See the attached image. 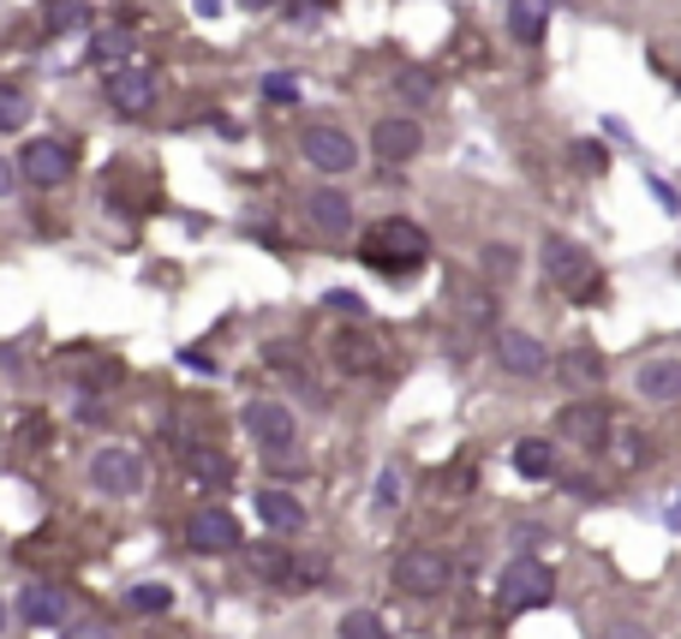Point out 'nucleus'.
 I'll return each mask as SVG.
<instances>
[{"instance_id": "nucleus-3", "label": "nucleus", "mask_w": 681, "mask_h": 639, "mask_svg": "<svg viewBox=\"0 0 681 639\" xmlns=\"http://www.w3.org/2000/svg\"><path fill=\"white\" fill-rule=\"evenodd\" d=\"M544 275H551L562 293H574L580 305H591V300H598V287H604L598 270H591V251H580L574 240H562V233L544 240Z\"/></svg>"}, {"instance_id": "nucleus-35", "label": "nucleus", "mask_w": 681, "mask_h": 639, "mask_svg": "<svg viewBox=\"0 0 681 639\" xmlns=\"http://www.w3.org/2000/svg\"><path fill=\"white\" fill-rule=\"evenodd\" d=\"M61 639H114V633L102 628V621H72V628H66Z\"/></svg>"}, {"instance_id": "nucleus-20", "label": "nucleus", "mask_w": 681, "mask_h": 639, "mask_svg": "<svg viewBox=\"0 0 681 639\" xmlns=\"http://www.w3.org/2000/svg\"><path fill=\"white\" fill-rule=\"evenodd\" d=\"M258 514H263V526H270V532H305L300 496H293V490H281V484H263L258 490Z\"/></svg>"}, {"instance_id": "nucleus-22", "label": "nucleus", "mask_w": 681, "mask_h": 639, "mask_svg": "<svg viewBox=\"0 0 681 639\" xmlns=\"http://www.w3.org/2000/svg\"><path fill=\"white\" fill-rule=\"evenodd\" d=\"M514 472H521V479H556V449L544 437H521L514 442Z\"/></svg>"}, {"instance_id": "nucleus-10", "label": "nucleus", "mask_w": 681, "mask_h": 639, "mask_svg": "<svg viewBox=\"0 0 681 639\" xmlns=\"http://www.w3.org/2000/svg\"><path fill=\"white\" fill-rule=\"evenodd\" d=\"M233 556H240V568H245L251 579H258V586H275V591H287V586H293V549L281 544V538L240 544Z\"/></svg>"}, {"instance_id": "nucleus-1", "label": "nucleus", "mask_w": 681, "mask_h": 639, "mask_svg": "<svg viewBox=\"0 0 681 639\" xmlns=\"http://www.w3.org/2000/svg\"><path fill=\"white\" fill-rule=\"evenodd\" d=\"M359 258L371 263V270H383V275H412L425 258H431V233H425L419 221H407V216H383L377 228H365Z\"/></svg>"}, {"instance_id": "nucleus-4", "label": "nucleus", "mask_w": 681, "mask_h": 639, "mask_svg": "<svg viewBox=\"0 0 681 639\" xmlns=\"http://www.w3.org/2000/svg\"><path fill=\"white\" fill-rule=\"evenodd\" d=\"M454 586V562L442 556V549H425L412 544L395 556V591H407V598H437V591Z\"/></svg>"}, {"instance_id": "nucleus-39", "label": "nucleus", "mask_w": 681, "mask_h": 639, "mask_svg": "<svg viewBox=\"0 0 681 639\" xmlns=\"http://www.w3.org/2000/svg\"><path fill=\"white\" fill-rule=\"evenodd\" d=\"M317 12H335V0H300V12H293V19H317Z\"/></svg>"}, {"instance_id": "nucleus-2", "label": "nucleus", "mask_w": 681, "mask_h": 639, "mask_svg": "<svg viewBox=\"0 0 681 639\" xmlns=\"http://www.w3.org/2000/svg\"><path fill=\"white\" fill-rule=\"evenodd\" d=\"M240 425H245V437L263 449V460L270 467H300V419H293V407H281L275 395H258V400H245V412H240Z\"/></svg>"}, {"instance_id": "nucleus-9", "label": "nucleus", "mask_w": 681, "mask_h": 639, "mask_svg": "<svg viewBox=\"0 0 681 639\" xmlns=\"http://www.w3.org/2000/svg\"><path fill=\"white\" fill-rule=\"evenodd\" d=\"M72 168H78V161H72V150H66L61 138H36V144H24V150H19V180L36 186V191L66 186Z\"/></svg>"}, {"instance_id": "nucleus-34", "label": "nucleus", "mask_w": 681, "mask_h": 639, "mask_svg": "<svg viewBox=\"0 0 681 639\" xmlns=\"http://www.w3.org/2000/svg\"><path fill=\"white\" fill-rule=\"evenodd\" d=\"M78 19H84V0H54V31H66Z\"/></svg>"}, {"instance_id": "nucleus-23", "label": "nucleus", "mask_w": 681, "mask_h": 639, "mask_svg": "<svg viewBox=\"0 0 681 639\" xmlns=\"http://www.w3.org/2000/svg\"><path fill=\"white\" fill-rule=\"evenodd\" d=\"M84 61H91V66H121V61H132V31H96L91 49H84Z\"/></svg>"}, {"instance_id": "nucleus-41", "label": "nucleus", "mask_w": 681, "mask_h": 639, "mask_svg": "<svg viewBox=\"0 0 681 639\" xmlns=\"http://www.w3.org/2000/svg\"><path fill=\"white\" fill-rule=\"evenodd\" d=\"M240 7H251V12H263V7H275V0H240Z\"/></svg>"}, {"instance_id": "nucleus-18", "label": "nucleus", "mask_w": 681, "mask_h": 639, "mask_svg": "<svg viewBox=\"0 0 681 639\" xmlns=\"http://www.w3.org/2000/svg\"><path fill=\"white\" fill-rule=\"evenodd\" d=\"M180 467H186V479H198L203 490H228L233 484V454L210 449V442H191V449H180Z\"/></svg>"}, {"instance_id": "nucleus-36", "label": "nucleus", "mask_w": 681, "mask_h": 639, "mask_svg": "<svg viewBox=\"0 0 681 639\" xmlns=\"http://www.w3.org/2000/svg\"><path fill=\"white\" fill-rule=\"evenodd\" d=\"M598 639H651V633L640 628V621H616V628H604Z\"/></svg>"}, {"instance_id": "nucleus-31", "label": "nucleus", "mask_w": 681, "mask_h": 639, "mask_svg": "<svg viewBox=\"0 0 681 639\" xmlns=\"http://www.w3.org/2000/svg\"><path fill=\"white\" fill-rule=\"evenodd\" d=\"M395 502H401V472H383V479H377V509H395Z\"/></svg>"}, {"instance_id": "nucleus-17", "label": "nucleus", "mask_w": 681, "mask_h": 639, "mask_svg": "<svg viewBox=\"0 0 681 639\" xmlns=\"http://www.w3.org/2000/svg\"><path fill=\"white\" fill-rule=\"evenodd\" d=\"M305 216H311V228H317V233L340 240V233L353 228V198H347V191H335V186H317L305 198Z\"/></svg>"}, {"instance_id": "nucleus-16", "label": "nucleus", "mask_w": 681, "mask_h": 639, "mask_svg": "<svg viewBox=\"0 0 681 639\" xmlns=\"http://www.w3.org/2000/svg\"><path fill=\"white\" fill-rule=\"evenodd\" d=\"M329 359H335V370H347V377H371L383 365V341L365 335V329H340L329 341Z\"/></svg>"}, {"instance_id": "nucleus-27", "label": "nucleus", "mask_w": 681, "mask_h": 639, "mask_svg": "<svg viewBox=\"0 0 681 639\" xmlns=\"http://www.w3.org/2000/svg\"><path fill=\"white\" fill-rule=\"evenodd\" d=\"M340 639H389V621L377 609H347L340 616Z\"/></svg>"}, {"instance_id": "nucleus-30", "label": "nucleus", "mask_w": 681, "mask_h": 639, "mask_svg": "<svg viewBox=\"0 0 681 639\" xmlns=\"http://www.w3.org/2000/svg\"><path fill=\"white\" fill-rule=\"evenodd\" d=\"M461 317H467V323H479V329H484V323L496 317L491 293H484V287H467V293H461Z\"/></svg>"}, {"instance_id": "nucleus-33", "label": "nucleus", "mask_w": 681, "mask_h": 639, "mask_svg": "<svg viewBox=\"0 0 681 639\" xmlns=\"http://www.w3.org/2000/svg\"><path fill=\"white\" fill-rule=\"evenodd\" d=\"M329 305L340 311V317H365V300H359V293H347V287H335V293H329Z\"/></svg>"}, {"instance_id": "nucleus-21", "label": "nucleus", "mask_w": 681, "mask_h": 639, "mask_svg": "<svg viewBox=\"0 0 681 639\" xmlns=\"http://www.w3.org/2000/svg\"><path fill=\"white\" fill-rule=\"evenodd\" d=\"M633 389L646 400H681V359H646L633 370Z\"/></svg>"}, {"instance_id": "nucleus-7", "label": "nucleus", "mask_w": 681, "mask_h": 639, "mask_svg": "<svg viewBox=\"0 0 681 639\" xmlns=\"http://www.w3.org/2000/svg\"><path fill=\"white\" fill-rule=\"evenodd\" d=\"M180 538L191 549H203V556H228V549L245 544V532H240V514H233V509H191L186 526H180Z\"/></svg>"}, {"instance_id": "nucleus-29", "label": "nucleus", "mask_w": 681, "mask_h": 639, "mask_svg": "<svg viewBox=\"0 0 681 639\" xmlns=\"http://www.w3.org/2000/svg\"><path fill=\"white\" fill-rule=\"evenodd\" d=\"M126 604H132V609H144V616H156V609H168V604H174V591L161 586V579H144V586H132V591H126Z\"/></svg>"}, {"instance_id": "nucleus-6", "label": "nucleus", "mask_w": 681, "mask_h": 639, "mask_svg": "<svg viewBox=\"0 0 681 639\" xmlns=\"http://www.w3.org/2000/svg\"><path fill=\"white\" fill-rule=\"evenodd\" d=\"M144 479H150V467H144L138 449H121V442H108V449L91 454V484L102 496H138Z\"/></svg>"}, {"instance_id": "nucleus-25", "label": "nucleus", "mask_w": 681, "mask_h": 639, "mask_svg": "<svg viewBox=\"0 0 681 639\" xmlns=\"http://www.w3.org/2000/svg\"><path fill=\"white\" fill-rule=\"evenodd\" d=\"M395 96H401L407 108H425V102L437 96V78L425 66H401V72H395Z\"/></svg>"}, {"instance_id": "nucleus-13", "label": "nucleus", "mask_w": 681, "mask_h": 639, "mask_svg": "<svg viewBox=\"0 0 681 639\" xmlns=\"http://www.w3.org/2000/svg\"><path fill=\"white\" fill-rule=\"evenodd\" d=\"M556 430L591 454V449H604V437H610V412H604L591 395H580V400H568V407L556 412Z\"/></svg>"}, {"instance_id": "nucleus-24", "label": "nucleus", "mask_w": 681, "mask_h": 639, "mask_svg": "<svg viewBox=\"0 0 681 639\" xmlns=\"http://www.w3.org/2000/svg\"><path fill=\"white\" fill-rule=\"evenodd\" d=\"M509 36L526 42V49H532V42H544V7H538V0H514V7H509Z\"/></svg>"}, {"instance_id": "nucleus-42", "label": "nucleus", "mask_w": 681, "mask_h": 639, "mask_svg": "<svg viewBox=\"0 0 681 639\" xmlns=\"http://www.w3.org/2000/svg\"><path fill=\"white\" fill-rule=\"evenodd\" d=\"M0 628H7V609H0Z\"/></svg>"}, {"instance_id": "nucleus-32", "label": "nucleus", "mask_w": 681, "mask_h": 639, "mask_svg": "<svg viewBox=\"0 0 681 639\" xmlns=\"http://www.w3.org/2000/svg\"><path fill=\"white\" fill-rule=\"evenodd\" d=\"M263 96H270V102H300V84L275 72V78H263Z\"/></svg>"}, {"instance_id": "nucleus-11", "label": "nucleus", "mask_w": 681, "mask_h": 639, "mask_svg": "<svg viewBox=\"0 0 681 639\" xmlns=\"http://www.w3.org/2000/svg\"><path fill=\"white\" fill-rule=\"evenodd\" d=\"M419 150H425V126L407 121V114H383L371 126V156L389 161V168H401V161H412Z\"/></svg>"}, {"instance_id": "nucleus-26", "label": "nucleus", "mask_w": 681, "mask_h": 639, "mask_svg": "<svg viewBox=\"0 0 681 639\" xmlns=\"http://www.w3.org/2000/svg\"><path fill=\"white\" fill-rule=\"evenodd\" d=\"M31 126V91L24 84H0V132Z\"/></svg>"}, {"instance_id": "nucleus-12", "label": "nucleus", "mask_w": 681, "mask_h": 639, "mask_svg": "<svg viewBox=\"0 0 681 639\" xmlns=\"http://www.w3.org/2000/svg\"><path fill=\"white\" fill-rule=\"evenodd\" d=\"M496 365L509 370V377H544L556 359L544 353L538 335H526V329H496Z\"/></svg>"}, {"instance_id": "nucleus-15", "label": "nucleus", "mask_w": 681, "mask_h": 639, "mask_svg": "<svg viewBox=\"0 0 681 639\" xmlns=\"http://www.w3.org/2000/svg\"><path fill=\"white\" fill-rule=\"evenodd\" d=\"M19 616L31 621V628H66L72 604L61 586H49V579H31V586H19Z\"/></svg>"}, {"instance_id": "nucleus-14", "label": "nucleus", "mask_w": 681, "mask_h": 639, "mask_svg": "<svg viewBox=\"0 0 681 639\" xmlns=\"http://www.w3.org/2000/svg\"><path fill=\"white\" fill-rule=\"evenodd\" d=\"M108 108L114 114H144V108H156V72L150 66H121V72H108Z\"/></svg>"}, {"instance_id": "nucleus-37", "label": "nucleus", "mask_w": 681, "mask_h": 639, "mask_svg": "<svg viewBox=\"0 0 681 639\" xmlns=\"http://www.w3.org/2000/svg\"><path fill=\"white\" fill-rule=\"evenodd\" d=\"M12 186H19V161L0 156V198H12Z\"/></svg>"}, {"instance_id": "nucleus-8", "label": "nucleus", "mask_w": 681, "mask_h": 639, "mask_svg": "<svg viewBox=\"0 0 681 639\" xmlns=\"http://www.w3.org/2000/svg\"><path fill=\"white\" fill-rule=\"evenodd\" d=\"M300 156H305L317 174H335V180L359 168V144H353L340 126H305V132H300Z\"/></svg>"}, {"instance_id": "nucleus-19", "label": "nucleus", "mask_w": 681, "mask_h": 639, "mask_svg": "<svg viewBox=\"0 0 681 639\" xmlns=\"http://www.w3.org/2000/svg\"><path fill=\"white\" fill-rule=\"evenodd\" d=\"M556 377H562V389L568 395H591L604 383V353H591V347H568L556 359Z\"/></svg>"}, {"instance_id": "nucleus-40", "label": "nucleus", "mask_w": 681, "mask_h": 639, "mask_svg": "<svg viewBox=\"0 0 681 639\" xmlns=\"http://www.w3.org/2000/svg\"><path fill=\"white\" fill-rule=\"evenodd\" d=\"M198 12H203V19H216V12H221V0H198Z\"/></svg>"}, {"instance_id": "nucleus-38", "label": "nucleus", "mask_w": 681, "mask_h": 639, "mask_svg": "<svg viewBox=\"0 0 681 639\" xmlns=\"http://www.w3.org/2000/svg\"><path fill=\"white\" fill-rule=\"evenodd\" d=\"M574 156H580V168L604 174V150H598V144H580V150H574Z\"/></svg>"}, {"instance_id": "nucleus-5", "label": "nucleus", "mask_w": 681, "mask_h": 639, "mask_svg": "<svg viewBox=\"0 0 681 639\" xmlns=\"http://www.w3.org/2000/svg\"><path fill=\"white\" fill-rule=\"evenodd\" d=\"M551 591H556V579H551V568H544L538 556H514L509 568H502V579H496V604L509 609V616L551 604Z\"/></svg>"}, {"instance_id": "nucleus-28", "label": "nucleus", "mask_w": 681, "mask_h": 639, "mask_svg": "<svg viewBox=\"0 0 681 639\" xmlns=\"http://www.w3.org/2000/svg\"><path fill=\"white\" fill-rule=\"evenodd\" d=\"M514 270H521L514 245H484V281H514Z\"/></svg>"}]
</instances>
